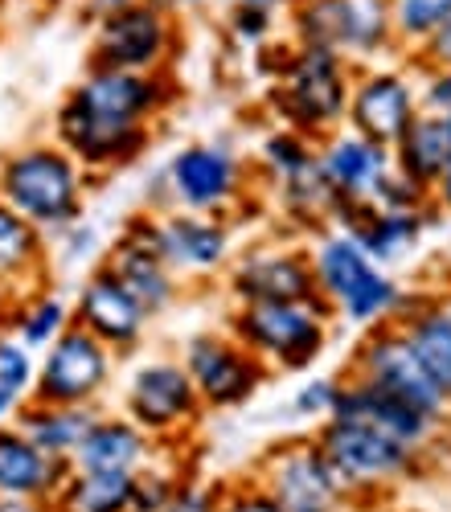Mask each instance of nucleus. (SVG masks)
I'll return each mask as SVG.
<instances>
[{
	"instance_id": "nucleus-1",
	"label": "nucleus",
	"mask_w": 451,
	"mask_h": 512,
	"mask_svg": "<svg viewBox=\"0 0 451 512\" xmlns=\"http://www.w3.org/2000/svg\"><path fill=\"white\" fill-rule=\"evenodd\" d=\"M0 201L41 230L62 234L82 222L87 205V173L58 144H25L0 160Z\"/></svg>"
},
{
	"instance_id": "nucleus-9",
	"label": "nucleus",
	"mask_w": 451,
	"mask_h": 512,
	"mask_svg": "<svg viewBox=\"0 0 451 512\" xmlns=\"http://www.w3.org/2000/svg\"><path fill=\"white\" fill-rule=\"evenodd\" d=\"M181 365L197 390L201 410H234L251 402L267 381V365L246 353L230 332H197L185 340Z\"/></svg>"
},
{
	"instance_id": "nucleus-35",
	"label": "nucleus",
	"mask_w": 451,
	"mask_h": 512,
	"mask_svg": "<svg viewBox=\"0 0 451 512\" xmlns=\"http://www.w3.org/2000/svg\"><path fill=\"white\" fill-rule=\"evenodd\" d=\"M259 156H263V168L271 173L275 185L287 181V177H296V173H304L308 164H316L312 140L300 136V132H292V127H279V132H271V136L263 140Z\"/></svg>"
},
{
	"instance_id": "nucleus-34",
	"label": "nucleus",
	"mask_w": 451,
	"mask_h": 512,
	"mask_svg": "<svg viewBox=\"0 0 451 512\" xmlns=\"http://www.w3.org/2000/svg\"><path fill=\"white\" fill-rule=\"evenodd\" d=\"M386 5H390V29L402 41H419V46L451 21V0H386Z\"/></svg>"
},
{
	"instance_id": "nucleus-37",
	"label": "nucleus",
	"mask_w": 451,
	"mask_h": 512,
	"mask_svg": "<svg viewBox=\"0 0 451 512\" xmlns=\"http://www.w3.org/2000/svg\"><path fill=\"white\" fill-rule=\"evenodd\" d=\"M222 492L218 484H201V480H181L169 496V504H164L160 512H218L222 508Z\"/></svg>"
},
{
	"instance_id": "nucleus-42",
	"label": "nucleus",
	"mask_w": 451,
	"mask_h": 512,
	"mask_svg": "<svg viewBox=\"0 0 451 512\" xmlns=\"http://www.w3.org/2000/svg\"><path fill=\"white\" fill-rule=\"evenodd\" d=\"M58 238H62V250H66V263H82V259H91V254L99 250V234L87 222L66 226Z\"/></svg>"
},
{
	"instance_id": "nucleus-38",
	"label": "nucleus",
	"mask_w": 451,
	"mask_h": 512,
	"mask_svg": "<svg viewBox=\"0 0 451 512\" xmlns=\"http://www.w3.org/2000/svg\"><path fill=\"white\" fill-rule=\"evenodd\" d=\"M337 390H341V381H328V377L308 381V386H300L296 398H292V414L328 422V414H333V406H337Z\"/></svg>"
},
{
	"instance_id": "nucleus-4",
	"label": "nucleus",
	"mask_w": 451,
	"mask_h": 512,
	"mask_svg": "<svg viewBox=\"0 0 451 512\" xmlns=\"http://www.w3.org/2000/svg\"><path fill=\"white\" fill-rule=\"evenodd\" d=\"M349 70L337 54L324 50H300L279 66V82H275V111L279 119L300 136H324L349 103Z\"/></svg>"
},
{
	"instance_id": "nucleus-22",
	"label": "nucleus",
	"mask_w": 451,
	"mask_h": 512,
	"mask_svg": "<svg viewBox=\"0 0 451 512\" xmlns=\"http://www.w3.org/2000/svg\"><path fill=\"white\" fill-rule=\"evenodd\" d=\"M156 459V439H148L132 418L99 414L95 426L74 451V472H107V476H136Z\"/></svg>"
},
{
	"instance_id": "nucleus-13",
	"label": "nucleus",
	"mask_w": 451,
	"mask_h": 512,
	"mask_svg": "<svg viewBox=\"0 0 451 512\" xmlns=\"http://www.w3.org/2000/svg\"><path fill=\"white\" fill-rule=\"evenodd\" d=\"M242 160L222 144H189L164 168V189L189 213H210L218 218L242 197Z\"/></svg>"
},
{
	"instance_id": "nucleus-3",
	"label": "nucleus",
	"mask_w": 451,
	"mask_h": 512,
	"mask_svg": "<svg viewBox=\"0 0 451 512\" xmlns=\"http://www.w3.org/2000/svg\"><path fill=\"white\" fill-rule=\"evenodd\" d=\"M328 304L308 300V304H238L230 316V336L246 353H255L267 373L283 369L296 373L308 369L328 340Z\"/></svg>"
},
{
	"instance_id": "nucleus-14",
	"label": "nucleus",
	"mask_w": 451,
	"mask_h": 512,
	"mask_svg": "<svg viewBox=\"0 0 451 512\" xmlns=\"http://www.w3.org/2000/svg\"><path fill=\"white\" fill-rule=\"evenodd\" d=\"M103 267L148 312V320L177 304V275L164 267V259L156 254V213H136V218H128L115 246L107 250Z\"/></svg>"
},
{
	"instance_id": "nucleus-17",
	"label": "nucleus",
	"mask_w": 451,
	"mask_h": 512,
	"mask_svg": "<svg viewBox=\"0 0 451 512\" xmlns=\"http://www.w3.org/2000/svg\"><path fill=\"white\" fill-rule=\"evenodd\" d=\"M316 164L328 181V189L337 193L341 209L337 218L345 213H357V209H374L382 189L390 185L394 177V156L390 148H378L361 136H333L324 148H316Z\"/></svg>"
},
{
	"instance_id": "nucleus-30",
	"label": "nucleus",
	"mask_w": 451,
	"mask_h": 512,
	"mask_svg": "<svg viewBox=\"0 0 451 512\" xmlns=\"http://www.w3.org/2000/svg\"><path fill=\"white\" fill-rule=\"evenodd\" d=\"M58 512H132V476L74 472L58 496Z\"/></svg>"
},
{
	"instance_id": "nucleus-10",
	"label": "nucleus",
	"mask_w": 451,
	"mask_h": 512,
	"mask_svg": "<svg viewBox=\"0 0 451 512\" xmlns=\"http://www.w3.org/2000/svg\"><path fill=\"white\" fill-rule=\"evenodd\" d=\"M349 377H357V381H365V386H374V390L406 402L410 410L427 414L431 422H443L447 410H451L447 398L439 394V386L427 377L423 361L415 357V349L406 345L402 328H390V324H382L369 340H361Z\"/></svg>"
},
{
	"instance_id": "nucleus-31",
	"label": "nucleus",
	"mask_w": 451,
	"mask_h": 512,
	"mask_svg": "<svg viewBox=\"0 0 451 512\" xmlns=\"http://www.w3.org/2000/svg\"><path fill=\"white\" fill-rule=\"evenodd\" d=\"M292 25L300 50H324V54H345L349 25H345V0H296Z\"/></svg>"
},
{
	"instance_id": "nucleus-26",
	"label": "nucleus",
	"mask_w": 451,
	"mask_h": 512,
	"mask_svg": "<svg viewBox=\"0 0 451 512\" xmlns=\"http://www.w3.org/2000/svg\"><path fill=\"white\" fill-rule=\"evenodd\" d=\"M349 238L369 254L374 263H394L406 250H415L423 234V209H357L345 213Z\"/></svg>"
},
{
	"instance_id": "nucleus-24",
	"label": "nucleus",
	"mask_w": 451,
	"mask_h": 512,
	"mask_svg": "<svg viewBox=\"0 0 451 512\" xmlns=\"http://www.w3.org/2000/svg\"><path fill=\"white\" fill-rule=\"evenodd\" d=\"M41 279H46V234L0 201V291L9 295V304H17L41 291Z\"/></svg>"
},
{
	"instance_id": "nucleus-44",
	"label": "nucleus",
	"mask_w": 451,
	"mask_h": 512,
	"mask_svg": "<svg viewBox=\"0 0 451 512\" xmlns=\"http://www.w3.org/2000/svg\"><path fill=\"white\" fill-rule=\"evenodd\" d=\"M128 5H140V0H87V9H91L95 17H107V13L128 9Z\"/></svg>"
},
{
	"instance_id": "nucleus-39",
	"label": "nucleus",
	"mask_w": 451,
	"mask_h": 512,
	"mask_svg": "<svg viewBox=\"0 0 451 512\" xmlns=\"http://www.w3.org/2000/svg\"><path fill=\"white\" fill-rule=\"evenodd\" d=\"M271 21H275V13H263V9H251V5H234L230 17H226L230 33L238 41H246V46H259V41H267L271 37Z\"/></svg>"
},
{
	"instance_id": "nucleus-36",
	"label": "nucleus",
	"mask_w": 451,
	"mask_h": 512,
	"mask_svg": "<svg viewBox=\"0 0 451 512\" xmlns=\"http://www.w3.org/2000/svg\"><path fill=\"white\" fill-rule=\"evenodd\" d=\"M181 480H185L181 472H169V467H160L152 459L144 472L132 476V512H160Z\"/></svg>"
},
{
	"instance_id": "nucleus-21",
	"label": "nucleus",
	"mask_w": 451,
	"mask_h": 512,
	"mask_svg": "<svg viewBox=\"0 0 451 512\" xmlns=\"http://www.w3.org/2000/svg\"><path fill=\"white\" fill-rule=\"evenodd\" d=\"M328 418L365 422V426H374V431H382V435L406 443L410 451H419V455L431 447V439H435V431H439V422H431L427 414L410 410L406 402H398V398H390V394H382V390H374V386H365V381H357V377L341 381L337 406H333V414H328Z\"/></svg>"
},
{
	"instance_id": "nucleus-48",
	"label": "nucleus",
	"mask_w": 451,
	"mask_h": 512,
	"mask_svg": "<svg viewBox=\"0 0 451 512\" xmlns=\"http://www.w3.org/2000/svg\"><path fill=\"white\" fill-rule=\"evenodd\" d=\"M447 148H451V119H447Z\"/></svg>"
},
{
	"instance_id": "nucleus-16",
	"label": "nucleus",
	"mask_w": 451,
	"mask_h": 512,
	"mask_svg": "<svg viewBox=\"0 0 451 512\" xmlns=\"http://www.w3.org/2000/svg\"><path fill=\"white\" fill-rule=\"evenodd\" d=\"M70 324L91 332L99 345H107L111 353H128L136 349L144 332H148V312L132 300L123 283L99 263L87 279H82L74 304H70Z\"/></svg>"
},
{
	"instance_id": "nucleus-32",
	"label": "nucleus",
	"mask_w": 451,
	"mask_h": 512,
	"mask_svg": "<svg viewBox=\"0 0 451 512\" xmlns=\"http://www.w3.org/2000/svg\"><path fill=\"white\" fill-rule=\"evenodd\" d=\"M29 394H33V353L9 332H0V426L17 418Z\"/></svg>"
},
{
	"instance_id": "nucleus-28",
	"label": "nucleus",
	"mask_w": 451,
	"mask_h": 512,
	"mask_svg": "<svg viewBox=\"0 0 451 512\" xmlns=\"http://www.w3.org/2000/svg\"><path fill=\"white\" fill-rule=\"evenodd\" d=\"M406 345L423 361L427 377L451 406V308H423L402 324Z\"/></svg>"
},
{
	"instance_id": "nucleus-27",
	"label": "nucleus",
	"mask_w": 451,
	"mask_h": 512,
	"mask_svg": "<svg viewBox=\"0 0 451 512\" xmlns=\"http://www.w3.org/2000/svg\"><path fill=\"white\" fill-rule=\"evenodd\" d=\"M451 160V148H447V119H435V115H415V123L402 132V140L394 144V168L415 181L419 189H435L443 168Z\"/></svg>"
},
{
	"instance_id": "nucleus-23",
	"label": "nucleus",
	"mask_w": 451,
	"mask_h": 512,
	"mask_svg": "<svg viewBox=\"0 0 451 512\" xmlns=\"http://www.w3.org/2000/svg\"><path fill=\"white\" fill-rule=\"evenodd\" d=\"M66 480H70V463L37 451L13 422L0 426V496L58 504Z\"/></svg>"
},
{
	"instance_id": "nucleus-5",
	"label": "nucleus",
	"mask_w": 451,
	"mask_h": 512,
	"mask_svg": "<svg viewBox=\"0 0 451 512\" xmlns=\"http://www.w3.org/2000/svg\"><path fill=\"white\" fill-rule=\"evenodd\" d=\"M312 443L320 447V455L328 459V467L337 472V480L345 484L349 496L390 488V484L419 472V451H410L406 443L374 431V426H365V422L328 418V422H320V435Z\"/></svg>"
},
{
	"instance_id": "nucleus-15",
	"label": "nucleus",
	"mask_w": 451,
	"mask_h": 512,
	"mask_svg": "<svg viewBox=\"0 0 451 512\" xmlns=\"http://www.w3.org/2000/svg\"><path fill=\"white\" fill-rule=\"evenodd\" d=\"M226 287L238 304H308L316 295L312 259L292 246H255L230 263Z\"/></svg>"
},
{
	"instance_id": "nucleus-45",
	"label": "nucleus",
	"mask_w": 451,
	"mask_h": 512,
	"mask_svg": "<svg viewBox=\"0 0 451 512\" xmlns=\"http://www.w3.org/2000/svg\"><path fill=\"white\" fill-rule=\"evenodd\" d=\"M435 197H439V205L451 213V160H447V168H443V177H439V185H435Z\"/></svg>"
},
{
	"instance_id": "nucleus-41",
	"label": "nucleus",
	"mask_w": 451,
	"mask_h": 512,
	"mask_svg": "<svg viewBox=\"0 0 451 512\" xmlns=\"http://www.w3.org/2000/svg\"><path fill=\"white\" fill-rule=\"evenodd\" d=\"M423 115H435V119H451V70H435L427 82H423V99H419Z\"/></svg>"
},
{
	"instance_id": "nucleus-33",
	"label": "nucleus",
	"mask_w": 451,
	"mask_h": 512,
	"mask_svg": "<svg viewBox=\"0 0 451 512\" xmlns=\"http://www.w3.org/2000/svg\"><path fill=\"white\" fill-rule=\"evenodd\" d=\"M345 25H349V41L345 54H369L382 50L390 41V5L386 0H345Z\"/></svg>"
},
{
	"instance_id": "nucleus-19",
	"label": "nucleus",
	"mask_w": 451,
	"mask_h": 512,
	"mask_svg": "<svg viewBox=\"0 0 451 512\" xmlns=\"http://www.w3.org/2000/svg\"><path fill=\"white\" fill-rule=\"evenodd\" d=\"M345 115L353 123V136L378 148H394L419 115V95L402 74H365L349 87Z\"/></svg>"
},
{
	"instance_id": "nucleus-11",
	"label": "nucleus",
	"mask_w": 451,
	"mask_h": 512,
	"mask_svg": "<svg viewBox=\"0 0 451 512\" xmlns=\"http://www.w3.org/2000/svg\"><path fill=\"white\" fill-rule=\"evenodd\" d=\"M54 144L74 156L82 173H111V168H123L144 156V148L152 144V127L87 111L66 95L54 115Z\"/></svg>"
},
{
	"instance_id": "nucleus-8",
	"label": "nucleus",
	"mask_w": 451,
	"mask_h": 512,
	"mask_svg": "<svg viewBox=\"0 0 451 512\" xmlns=\"http://www.w3.org/2000/svg\"><path fill=\"white\" fill-rule=\"evenodd\" d=\"M123 418H132L156 443H169L193 431L201 418V402H197V390L185 365L173 357L136 365L128 377V390H123Z\"/></svg>"
},
{
	"instance_id": "nucleus-46",
	"label": "nucleus",
	"mask_w": 451,
	"mask_h": 512,
	"mask_svg": "<svg viewBox=\"0 0 451 512\" xmlns=\"http://www.w3.org/2000/svg\"><path fill=\"white\" fill-rule=\"evenodd\" d=\"M148 5H156L160 13H181V9H193V5H201V0H148Z\"/></svg>"
},
{
	"instance_id": "nucleus-18",
	"label": "nucleus",
	"mask_w": 451,
	"mask_h": 512,
	"mask_svg": "<svg viewBox=\"0 0 451 512\" xmlns=\"http://www.w3.org/2000/svg\"><path fill=\"white\" fill-rule=\"evenodd\" d=\"M156 254L173 275H214L230 263V226L210 213H156Z\"/></svg>"
},
{
	"instance_id": "nucleus-47",
	"label": "nucleus",
	"mask_w": 451,
	"mask_h": 512,
	"mask_svg": "<svg viewBox=\"0 0 451 512\" xmlns=\"http://www.w3.org/2000/svg\"><path fill=\"white\" fill-rule=\"evenodd\" d=\"M238 5H251V9H263V13H275L283 5H296V0H238Z\"/></svg>"
},
{
	"instance_id": "nucleus-43",
	"label": "nucleus",
	"mask_w": 451,
	"mask_h": 512,
	"mask_svg": "<svg viewBox=\"0 0 451 512\" xmlns=\"http://www.w3.org/2000/svg\"><path fill=\"white\" fill-rule=\"evenodd\" d=\"M423 58H427L435 70H451V21H447L435 37L423 41Z\"/></svg>"
},
{
	"instance_id": "nucleus-7",
	"label": "nucleus",
	"mask_w": 451,
	"mask_h": 512,
	"mask_svg": "<svg viewBox=\"0 0 451 512\" xmlns=\"http://www.w3.org/2000/svg\"><path fill=\"white\" fill-rule=\"evenodd\" d=\"M177 50V25L169 13L140 0L99 17L91 41L95 70H128V74H160Z\"/></svg>"
},
{
	"instance_id": "nucleus-25",
	"label": "nucleus",
	"mask_w": 451,
	"mask_h": 512,
	"mask_svg": "<svg viewBox=\"0 0 451 512\" xmlns=\"http://www.w3.org/2000/svg\"><path fill=\"white\" fill-rule=\"evenodd\" d=\"M99 410L95 406H46V402H25L13 418L17 431L37 447L46 451L50 459H62L70 463L74 451L82 447L87 431L95 426Z\"/></svg>"
},
{
	"instance_id": "nucleus-12",
	"label": "nucleus",
	"mask_w": 451,
	"mask_h": 512,
	"mask_svg": "<svg viewBox=\"0 0 451 512\" xmlns=\"http://www.w3.org/2000/svg\"><path fill=\"white\" fill-rule=\"evenodd\" d=\"M259 484L283 512H345L349 492L316 443H283L259 463Z\"/></svg>"
},
{
	"instance_id": "nucleus-20",
	"label": "nucleus",
	"mask_w": 451,
	"mask_h": 512,
	"mask_svg": "<svg viewBox=\"0 0 451 512\" xmlns=\"http://www.w3.org/2000/svg\"><path fill=\"white\" fill-rule=\"evenodd\" d=\"M74 103L87 111L123 119V123H148L173 103V82L164 74H128V70H87V78L70 91Z\"/></svg>"
},
{
	"instance_id": "nucleus-6",
	"label": "nucleus",
	"mask_w": 451,
	"mask_h": 512,
	"mask_svg": "<svg viewBox=\"0 0 451 512\" xmlns=\"http://www.w3.org/2000/svg\"><path fill=\"white\" fill-rule=\"evenodd\" d=\"M115 353L91 332L66 328L50 349H41V365L33 369V394L29 402L46 406H95L111 386Z\"/></svg>"
},
{
	"instance_id": "nucleus-29",
	"label": "nucleus",
	"mask_w": 451,
	"mask_h": 512,
	"mask_svg": "<svg viewBox=\"0 0 451 512\" xmlns=\"http://www.w3.org/2000/svg\"><path fill=\"white\" fill-rule=\"evenodd\" d=\"M13 332V340H21V345L33 353V349H50L54 340L70 328V304L62 300V295H54V291H33V295H25V300H17L13 308H9V320H5Z\"/></svg>"
},
{
	"instance_id": "nucleus-2",
	"label": "nucleus",
	"mask_w": 451,
	"mask_h": 512,
	"mask_svg": "<svg viewBox=\"0 0 451 512\" xmlns=\"http://www.w3.org/2000/svg\"><path fill=\"white\" fill-rule=\"evenodd\" d=\"M308 259L316 295L328 304V312H341L349 324H382L402 304L394 279L345 230L324 234Z\"/></svg>"
},
{
	"instance_id": "nucleus-40",
	"label": "nucleus",
	"mask_w": 451,
	"mask_h": 512,
	"mask_svg": "<svg viewBox=\"0 0 451 512\" xmlns=\"http://www.w3.org/2000/svg\"><path fill=\"white\" fill-rule=\"evenodd\" d=\"M218 512H283V508L263 492L259 480H246V484H234V488L222 492V508Z\"/></svg>"
}]
</instances>
